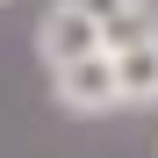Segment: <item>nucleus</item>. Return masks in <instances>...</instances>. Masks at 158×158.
<instances>
[{
    "mask_svg": "<svg viewBox=\"0 0 158 158\" xmlns=\"http://www.w3.org/2000/svg\"><path fill=\"white\" fill-rule=\"evenodd\" d=\"M50 94H58L65 115H115V108H122V94H115V58H108V50H86V58L50 65Z\"/></svg>",
    "mask_w": 158,
    "mask_h": 158,
    "instance_id": "1",
    "label": "nucleus"
},
{
    "mask_svg": "<svg viewBox=\"0 0 158 158\" xmlns=\"http://www.w3.org/2000/svg\"><path fill=\"white\" fill-rule=\"evenodd\" d=\"M86 50H101V29L72 7V0H58V7L36 22V58L43 65H65V58H86Z\"/></svg>",
    "mask_w": 158,
    "mask_h": 158,
    "instance_id": "2",
    "label": "nucleus"
},
{
    "mask_svg": "<svg viewBox=\"0 0 158 158\" xmlns=\"http://www.w3.org/2000/svg\"><path fill=\"white\" fill-rule=\"evenodd\" d=\"M108 58H115V94H122V108H158V36H137V43L108 50Z\"/></svg>",
    "mask_w": 158,
    "mask_h": 158,
    "instance_id": "3",
    "label": "nucleus"
},
{
    "mask_svg": "<svg viewBox=\"0 0 158 158\" xmlns=\"http://www.w3.org/2000/svg\"><path fill=\"white\" fill-rule=\"evenodd\" d=\"M137 36H158V7H151V0L129 7L122 22H108V29H101V50H122V43H137Z\"/></svg>",
    "mask_w": 158,
    "mask_h": 158,
    "instance_id": "4",
    "label": "nucleus"
},
{
    "mask_svg": "<svg viewBox=\"0 0 158 158\" xmlns=\"http://www.w3.org/2000/svg\"><path fill=\"white\" fill-rule=\"evenodd\" d=\"M72 7H79V15H86V22H94V29H108V22H122L129 7H144V0H72Z\"/></svg>",
    "mask_w": 158,
    "mask_h": 158,
    "instance_id": "5",
    "label": "nucleus"
}]
</instances>
